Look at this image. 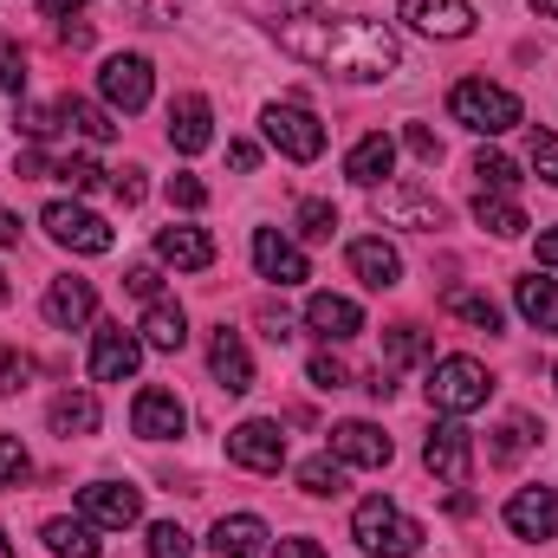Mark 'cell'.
<instances>
[{"instance_id": "1", "label": "cell", "mask_w": 558, "mask_h": 558, "mask_svg": "<svg viewBox=\"0 0 558 558\" xmlns=\"http://www.w3.org/2000/svg\"><path fill=\"white\" fill-rule=\"evenodd\" d=\"M274 39L299 65H318L344 85H377L403 65L397 33L384 20H357V13H286V20H274Z\"/></svg>"}, {"instance_id": "2", "label": "cell", "mask_w": 558, "mask_h": 558, "mask_svg": "<svg viewBox=\"0 0 558 558\" xmlns=\"http://www.w3.org/2000/svg\"><path fill=\"white\" fill-rule=\"evenodd\" d=\"M351 539L371 558H410V553H422V520H410L397 500L371 494V500H357V513H351Z\"/></svg>"}, {"instance_id": "3", "label": "cell", "mask_w": 558, "mask_h": 558, "mask_svg": "<svg viewBox=\"0 0 558 558\" xmlns=\"http://www.w3.org/2000/svg\"><path fill=\"white\" fill-rule=\"evenodd\" d=\"M487 397H494V377H487L481 357H441V364H428V403L441 416H474V410H487Z\"/></svg>"}, {"instance_id": "4", "label": "cell", "mask_w": 558, "mask_h": 558, "mask_svg": "<svg viewBox=\"0 0 558 558\" xmlns=\"http://www.w3.org/2000/svg\"><path fill=\"white\" fill-rule=\"evenodd\" d=\"M448 111H454V124H468V131H481V137H500V131L520 124V98H513L507 85H487V78H461V85L448 92Z\"/></svg>"}, {"instance_id": "5", "label": "cell", "mask_w": 558, "mask_h": 558, "mask_svg": "<svg viewBox=\"0 0 558 558\" xmlns=\"http://www.w3.org/2000/svg\"><path fill=\"white\" fill-rule=\"evenodd\" d=\"M422 468H428L435 481H448V487H468V481H474V435L454 416L435 422L428 441H422Z\"/></svg>"}, {"instance_id": "6", "label": "cell", "mask_w": 558, "mask_h": 558, "mask_svg": "<svg viewBox=\"0 0 558 558\" xmlns=\"http://www.w3.org/2000/svg\"><path fill=\"white\" fill-rule=\"evenodd\" d=\"M260 131H267V143H274L279 156H292V162H318V156H325V124H318L312 111H299V105H267Z\"/></svg>"}, {"instance_id": "7", "label": "cell", "mask_w": 558, "mask_h": 558, "mask_svg": "<svg viewBox=\"0 0 558 558\" xmlns=\"http://www.w3.org/2000/svg\"><path fill=\"white\" fill-rule=\"evenodd\" d=\"M149 85H156V78H149V59H143V52H111V59L98 65V92H105V105L124 111V118L149 105Z\"/></svg>"}, {"instance_id": "8", "label": "cell", "mask_w": 558, "mask_h": 558, "mask_svg": "<svg viewBox=\"0 0 558 558\" xmlns=\"http://www.w3.org/2000/svg\"><path fill=\"white\" fill-rule=\"evenodd\" d=\"M39 221H46V234H52L59 247H72V254H111V241H118V234H111L92 208H78V202H52Z\"/></svg>"}, {"instance_id": "9", "label": "cell", "mask_w": 558, "mask_h": 558, "mask_svg": "<svg viewBox=\"0 0 558 558\" xmlns=\"http://www.w3.org/2000/svg\"><path fill=\"white\" fill-rule=\"evenodd\" d=\"M78 513L105 533H124V526L143 520V494L124 487V481H92V487H78Z\"/></svg>"}, {"instance_id": "10", "label": "cell", "mask_w": 558, "mask_h": 558, "mask_svg": "<svg viewBox=\"0 0 558 558\" xmlns=\"http://www.w3.org/2000/svg\"><path fill=\"white\" fill-rule=\"evenodd\" d=\"M377 221H390V228H416V234H435V228L448 221V208H441L435 195L410 189V182H384V189H377Z\"/></svg>"}, {"instance_id": "11", "label": "cell", "mask_w": 558, "mask_h": 558, "mask_svg": "<svg viewBox=\"0 0 558 558\" xmlns=\"http://www.w3.org/2000/svg\"><path fill=\"white\" fill-rule=\"evenodd\" d=\"M228 461H241V468H254V474H279V468H286V435H279V422L254 416V422H241V428H228Z\"/></svg>"}, {"instance_id": "12", "label": "cell", "mask_w": 558, "mask_h": 558, "mask_svg": "<svg viewBox=\"0 0 558 558\" xmlns=\"http://www.w3.org/2000/svg\"><path fill=\"white\" fill-rule=\"evenodd\" d=\"M507 533L526 539V546L553 539L558 533V487H520V494L507 500Z\"/></svg>"}, {"instance_id": "13", "label": "cell", "mask_w": 558, "mask_h": 558, "mask_svg": "<svg viewBox=\"0 0 558 558\" xmlns=\"http://www.w3.org/2000/svg\"><path fill=\"white\" fill-rule=\"evenodd\" d=\"M137 364H143V338L137 331L105 325V331L92 338V377H98V384H124V377H137Z\"/></svg>"}, {"instance_id": "14", "label": "cell", "mask_w": 558, "mask_h": 558, "mask_svg": "<svg viewBox=\"0 0 558 558\" xmlns=\"http://www.w3.org/2000/svg\"><path fill=\"white\" fill-rule=\"evenodd\" d=\"M131 428H137L143 441H175L182 428H189V410H182V397L175 390H137V410H131Z\"/></svg>"}, {"instance_id": "15", "label": "cell", "mask_w": 558, "mask_h": 558, "mask_svg": "<svg viewBox=\"0 0 558 558\" xmlns=\"http://www.w3.org/2000/svg\"><path fill=\"white\" fill-rule=\"evenodd\" d=\"M416 33H428V39H468L474 33V7L468 0H403L397 7Z\"/></svg>"}, {"instance_id": "16", "label": "cell", "mask_w": 558, "mask_h": 558, "mask_svg": "<svg viewBox=\"0 0 558 558\" xmlns=\"http://www.w3.org/2000/svg\"><path fill=\"white\" fill-rule=\"evenodd\" d=\"M305 325H312L325 344H351V338L364 331V312H357V299H344V292H312V299H305Z\"/></svg>"}, {"instance_id": "17", "label": "cell", "mask_w": 558, "mask_h": 558, "mask_svg": "<svg viewBox=\"0 0 558 558\" xmlns=\"http://www.w3.org/2000/svg\"><path fill=\"white\" fill-rule=\"evenodd\" d=\"M331 454L344 461V468H390V435L377 428V422H338L331 428Z\"/></svg>"}, {"instance_id": "18", "label": "cell", "mask_w": 558, "mask_h": 558, "mask_svg": "<svg viewBox=\"0 0 558 558\" xmlns=\"http://www.w3.org/2000/svg\"><path fill=\"white\" fill-rule=\"evenodd\" d=\"M208 371L221 377V390H228V397H247V390H254V357H247L241 331H228V325H221V331L208 338Z\"/></svg>"}, {"instance_id": "19", "label": "cell", "mask_w": 558, "mask_h": 558, "mask_svg": "<svg viewBox=\"0 0 558 558\" xmlns=\"http://www.w3.org/2000/svg\"><path fill=\"white\" fill-rule=\"evenodd\" d=\"M169 143H175L182 156H202V149L215 143V111H208L202 92H189V98L169 105Z\"/></svg>"}, {"instance_id": "20", "label": "cell", "mask_w": 558, "mask_h": 558, "mask_svg": "<svg viewBox=\"0 0 558 558\" xmlns=\"http://www.w3.org/2000/svg\"><path fill=\"white\" fill-rule=\"evenodd\" d=\"M98 312V292H92V279L65 274L46 286V325H59V331H78L85 318Z\"/></svg>"}, {"instance_id": "21", "label": "cell", "mask_w": 558, "mask_h": 558, "mask_svg": "<svg viewBox=\"0 0 558 558\" xmlns=\"http://www.w3.org/2000/svg\"><path fill=\"white\" fill-rule=\"evenodd\" d=\"M254 267H260V279H274V286H299V279H312L305 254H299L286 234H274V228H254Z\"/></svg>"}, {"instance_id": "22", "label": "cell", "mask_w": 558, "mask_h": 558, "mask_svg": "<svg viewBox=\"0 0 558 558\" xmlns=\"http://www.w3.org/2000/svg\"><path fill=\"white\" fill-rule=\"evenodd\" d=\"M267 520L260 513H228V520H215V533H208V546L221 558H260L267 553Z\"/></svg>"}, {"instance_id": "23", "label": "cell", "mask_w": 558, "mask_h": 558, "mask_svg": "<svg viewBox=\"0 0 558 558\" xmlns=\"http://www.w3.org/2000/svg\"><path fill=\"white\" fill-rule=\"evenodd\" d=\"M397 169V143L384 137V131H371V137L351 143V156H344V175L357 182V189H384V175Z\"/></svg>"}, {"instance_id": "24", "label": "cell", "mask_w": 558, "mask_h": 558, "mask_svg": "<svg viewBox=\"0 0 558 558\" xmlns=\"http://www.w3.org/2000/svg\"><path fill=\"white\" fill-rule=\"evenodd\" d=\"M156 260H169L175 274H202V267H215V241L202 228H162L156 234Z\"/></svg>"}, {"instance_id": "25", "label": "cell", "mask_w": 558, "mask_h": 558, "mask_svg": "<svg viewBox=\"0 0 558 558\" xmlns=\"http://www.w3.org/2000/svg\"><path fill=\"white\" fill-rule=\"evenodd\" d=\"M351 274L371 292H390V286H403V254L390 241H351Z\"/></svg>"}, {"instance_id": "26", "label": "cell", "mask_w": 558, "mask_h": 558, "mask_svg": "<svg viewBox=\"0 0 558 558\" xmlns=\"http://www.w3.org/2000/svg\"><path fill=\"white\" fill-rule=\"evenodd\" d=\"M513 305H520V318H526L539 338H553V331H558V279L526 274L520 286H513Z\"/></svg>"}, {"instance_id": "27", "label": "cell", "mask_w": 558, "mask_h": 558, "mask_svg": "<svg viewBox=\"0 0 558 558\" xmlns=\"http://www.w3.org/2000/svg\"><path fill=\"white\" fill-rule=\"evenodd\" d=\"M143 344L149 351H182L189 344V312L175 305V299H149V312H143Z\"/></svg>"}, {"instance_id": "28", "label": "cell", "mask_w": 558, "mask_h": 558, "mask_svg": "<svg viewBox=\"0 0 558 558\" xmlns=\"http://www.w3.org/2000/svg\"><path fill=\"white\" fill-rule=\"evenodd\" d=\"M46 553L52 558H98V526L92 520H46Z\"/></svg>"}, {"instance_id": "29", "label": "cell", "mask_w": 558, "mask_h": 558, "mask_svg": "<svg viewBox=\"0 0 558 558\" xmlns=\"http://www.w3.org/2000/svg\"><path fill=\"white\" fill-rule=\"evenodd\" d=\"M474 221H481L494 241H520V234H526V215H520V202H507V195H487V189H481V202H474Z\"/></svg>"}, {"instance_id": "30", "label": "cell", "mask_w": 558, "mask_h": 558, "mask_svg": "<svg viewBox=\"0 0 558 558\" xmlns=\"http://www.w3.org/2000/svg\"><path fill=\"white\" fill-rule=\"evenodd\" d=\"M441 305H448L454 318H468L474 331H500V305H494L487 292H474V286H448V292H441Z\"/></svg>"}, {"instance_id": "31", "label": "cell", "mask_w": 558, "mask_h": 558, "mask_svg": "<svg viewBox=\"0 0 558 558\" xmlns=\"http://www.w3.org/2000/svg\"><path fill=\"white\" fill-rule=\"evenodd\" d=\"M98 428V397H85V390H65L59 403H52V435H92Z\"/></svg>"}, {"instance_id": "32", "label": "cell", "mask_w": 558, "mask_h": 558, "mask_svg": "<svg viewBox=\"0 0 558 558\" xmlns=\"http://www.w3.org/2000/svg\"><path fill=\"white\" fill-rule=\"evenodd\" d=\"M59 118H65L78 137H92V143H111V137H118V124H111L92 98H59Z\"/></svg>"}, {"instance_id": "33", "label": "cell", "mask_w": 558, "mask_h": 558, "mask_svg": "<svg viewBox=\"0 0 558 558\" xmlns=\"http://www.w3.org/2000/svg\"><path fill=\"white\" fill-rule=\"evenodd\" d=\"M299 487H305V494H318V500L344 494V461H331V454H312V461H299Z\"/></svg>"}, {"instance_id": "34", "label": "cell", "mask_w": 558, "mask_h": 558, "mask_svg": "<svg viewBox=\"0 0 558 558\" xmlns=\"http://www.w3.org/2000/svg\"><path fill=\"white\" fill-rule=\"evenodd\" d=\"M474 175H481V189H487V195L520 189V162H513V156H500V149H481V156H474Z\"/></svg>"}, {"instance_id": "35", "label": "cell", "mask_w": 558, "mask_h": 558, "mask_svg": "<svg viewBox=\"0 0 558 558\" xmlns=\"http://www.w3.org/2000/svg\"><path fill=\"white\" fill-rule=\"evenodd\" d=\"M533 441H539V435H533V422H526V416L500 422V435H494V461H500V468H507V461H520V454H526V448H533Z\"/></svg>"}, {"instance_id": "36", "label": "cell", "mask_w": 558, "mask_h": 558, "mask_svg": "<svg viewBox=\"0 0 558 558\" xmlns=\"http://www.w3.org/2000/svg\"><path fill=\"white\" fill-rule=\"evenodd\" d=\"M384 357H390V371H397V364H416V357H428V338H422V325H397V331L384 338Z\"/></svg>"}, {"instance_id": "37", "label": "cell", "mask_w": 558, "mask_h": 558, "mask_svg": "<svg viewBox=\"0 0 558 558\" xmlns=\"http://www.w3.org/2000/svg\"><path fill=\"white\" fill-rule=\"evenodd\" d=\"M52 175H59V182H72L78 195H92V189H105V175H111V169H98L92 156H65V162H59Z\"/></svg>"}, {"instance_id": "38", "label": "cell", "mask_w": 558, "mask_h": 558, "mask_svg": "<svg viewBox=\"0 0 558 558\" xmlns=\"http://www.w3.org/2000/svg\"><path fill=\"white\" fill-rule=\"evenodd\" d=\"M299 234L305 241H331L338 234V208L331 202H299Z\"/></svg>"}, {"instance_id": "39", "label": "cell", "mask_w": 558, "mask_h": 558, "mask_svg": "<svg viewBox=\"0 0 558 558\" xmlns=\"http://www.w3.org/2000/svg\"><path fill=\"white\" fill-rule=\"evenodd\" d=\"M195 546H189V533L175 526V520H156L149 526V558H189Z\"/></svg>"}, {"instance_id": "40", "label": "cell", "mask_w": 558, "mask_h": 558, "mask_svg": "<svg viewBox=\"0 0 558 558\" xmlns=\"http://www.w3.org/2000/svg\"><path fill=\"white\" fill-rule=\"evenodd\" d=\"M305 377H312L318 390H344V384H351V364H344V357H331V351H318V357L305 364Z\"/></svg>"}, {"instance_id": "41", "label": "cell", "mask_w": 558, "mask_h": 558, "mask_svg": "<svg viewBox=\"0 0 558 558\" xmlns=\"http://www.w3.org/2000/svg\"><path fill=\"white\" fill-rule=\"evenodd\" d=\"M26 474H33V461H26L20 435H0V487H20Z\"/></svg>"}, {"instance_id": "42", "label": "cell", "mask_w": 558, "mask_h": 558, "mask_svg": "<svg viewBox=\"0 0 558 558\" xmlns=\"http://www.w3.org/2000/svg\"><path fill=\"white\" fill-rule=\"evenodd\" d=\"M526 149H533L539 182H553V189H558V137H553V131H533V143H526Z\"/></svg>"}, {"instance_id": "43", "label": "cell", "mask_w": 558, "mask_h": 558, "mask_svg": "<svg viewBox=\"0 0 558 558\" xmlns=\"http://www.w3.org/2000/svg\"><path fill=\"white\" fill-rule=\"evenodd\" d=\"M124 7L137 13L143 26H175V20H182V7H175V0H124Z\"/></svg>"}, {"instance_id": "44", "label": "cell", "mask_w": 558, "mask_h": 558, "mask_svg": "<svg viewBox=\"0 0 558 558\" xmlns=\"http://www.w3.org/2000/svg\"><path fill=\"white\" fill-rule=\"evenodd\" d=\"M0 92H7V98L26 92V59H20L13 46H0Z\"/></svg>"}, {"instance_id": "45", "label": "cell", "mask_w": 558, "mask_h": 558, "mask_svg": "<svg viewBox=\"0 0 558 558\" xmlns=\"http://www.w3.org/2000/svg\"><path fill=\"white\" fill-rule=\"evenodd\" d=\"M169 202H175V208H208V189H202L195 175H169Z\"/></svg>"}, {"instance_id": "46", "label": "cell", "mask_w": 558, "mask_h": 558, "mask_svg": "<svg viewBox=\"0 0 558 558\" xmlns=\"http://www.w3.org/2000/svg\"><path fill=\"white\" fill-rule=\"evenodd\" d=\"M410 156H422V162H441V137H435V131H428V124H410Z\"/></svg>"}, {"instance_id": "47", "label": "cell", "mask_w": 558, "mask_h": 558, "mask_svg": "<svg viewBox=\"0 0 558 558\" xmlns=\"http://www.w3.org/2000/svg\"><path fill=\"white\" fill-rule=\"evenodd\" d=\"M111 195H118L124 208H137L143 202V169H118V175H111Z\"/></svg>"}, {"instance_id": "48", "label": "cell", "mask_w": 558, "mask_h": 558, "mask_svg": "<svg viewBox=\"0 0 558 558\" xmlns=\"http://www.w3.org/2000/svg\"><path fill=\"white\" fill-rule=\"evenodd\" d=\"M26 377H33V364H26V357H13V351H0V390H20Z\"/></svg>"}, {"instance_id": "49", "label": "cell", "mask_w": 558, "mask_h": 558, "mask_svg": "<svg viewBox=\"0 0 558 558\" xmlns=\"http://www.w3.org/2000/svg\"><path fill=\"white\" fill-rule=\"evenodd\" d=\"M124 286H131L137 299H156V286H162V279H156V267H131V274H124Z\"/></svg>"}, {"instance_id": "50", "label": "cell", "mask_w": 558, "mask_h": 558, "mask_svg": "<svg viewBox=\"0 0 558 558\" xmlns=\"http://www.w3.org/2000/svg\"><path fill=\"white\" fill-rule=\"evenodd\" d=\"M260 331H267L274 344H286V338H292V318H286V312H274V305H267V312H260Z\"/></svg>"}, {"instance_id": "51", "label": "cell", "mask_w": 558, "mask_h": 558, "mask_svg": "<svg viewBox=\"0 0 558 558\" xmlns=\"http://www.w3.org/2000/svg\"><path fill=\"white\" fill-rule=\"evenodd\" d=\"M228 162H234L241 175H254V169H260V149H254V143H228Z\"/></svg>"}, {"instance_id": "52", "label": "cell", "mask_w": 558, "mask_h": 558, "mask_svg": "<svg viewBox=\"0 0 558 558\" xmlns=\"http://www.w3.org/2000/svg\"><path fill=\"white\" fill-rule=\"evenodd\" d=\"M274 558H325V553H318L312 539H279V553H274Z\"/></svg>"}, {"instance_id": "53", "label": "cell", "mask_w": 558, "mask_h": 558, "mask_svg": "<svg viewBox=\"0 0 558 558\" xmlns=\"http://www.w3.org/2000/svg\"><path fill=\"white\" fill-rule=\"evenodd\" d=\"M539 267H553V274H558V228H553V234H539Z\"/></svg>"}, {"instance_id": "54", "label": "cell", "mask_w": 558, "mask_h": 558, "mask_svg": "<svg viewBox=\"0 0 558 558\" xmlns=\"http://www.w3.org/2000/svg\"><path fill=\"white\" fill-rule=\"evenodd\" d=\"M59 39H65V46H92V26H72V20H65V26H59Z\"/></svg>"}, {"instance_id": "55", "label": "cell", "mask_w": 558, "mask_h": 558, "mask_svg": "<svg viewBox=\"0 0 558 558\" xmlns=\"http://www.w3.org/2000/svg\"><path fill=\"white\" fill-rule=\"evenodd\" d=\"M13 241H20V215H7V208H0V247H13Z\"/></svg>"}, {"instance_id": "56", "label": "cell", "mask_w": 558, "mask_h": 558, "mask_svg": "<svg viewBox=\"0 0 558 558\" xmlns=\"http://www.w3.org/2000/svg\"><path fill=\"white\" fill-rule=\"evenodd\" d=\"M78 7H85V0H46V13H52V20H72Z\"/></svg>"}, {"instance_id": "57", "label": "cell", "mask_w": 558, "mask_h": 558, "mask_svg": "<svg viewBox=\"0 0 558 558\" xmlns=\"http://www.w3.org/2000/svg\"><path fill=\"white\" fill-rule=\"evenodd\" d=\"M533 13H539V20H558V0H533Z\"/></svg>"}, {"instance_id": "58", "label": "cell", "mask_w": 558, "mask_h": 558, "mask_svg": "<svg viewBox=\"0 0 558 558\" xmlns=\"http://www.w3.org/2000/svg\"><path fill=\"white\" fill-rule=\"evenodd\" d=\"M0 558H13V546H7V533H0Z\"/></svg>"}, {"instance_id": "59", "label": "cell", "mask_w": 558, "mask_h": 558, "mask_svg": "<svg viewBox=\"0 0 558 558\" xmlns=\"http://www.w3.org/2000/svg\"><path fill=\"white\" fill-rule=\"evenodd\" d=\"M0 305H7V274H0Z\"/></svg>"}, {"instance_id": "60", "label": "cell", "mask_w": 558, "mask_h": 558, "mask_svg": "<svg viewBox=\"0 0 558 558\" xmlns=\"http://www.w3.org/2000/svg\"><path fill=\"white\" fill-rule=\"evenodd\" d=\"M553 384H558V364H553Z\"/></svg>"}]
</instances>
